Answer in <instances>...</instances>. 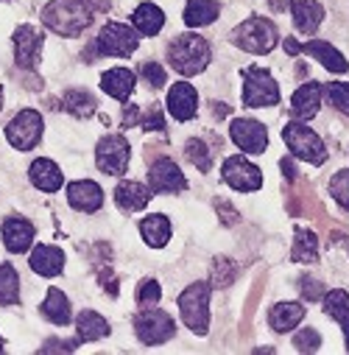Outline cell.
<instances>
[{"label":"cell","instance_id":"obj_1","mask_svg":"<svg viewBox=\"0 0 349 355\" xmlns=\"http://www.w3.org/2000/svg\"><path fill=\"white\" fill-rule=\"evenodd\" d=\"M93 23L90 0H51L42 9V26L59 37H78Z\"/></svg>","mask_w":349,"mask_h":355},{"label":"cell","instance_id":"obj_2","mask_svg":"<svg viewBox=\"0 0 349 355\" xmlns=\"http://www.w3.org/2000/svg\"><path fill=\"white\" fill-rule=\"evenodd\" d=\"M210 45L199 34H179L168 45V62L182 76H199L210 64Z\"/></svg>","mask_w":349,"mask_h":355},{"label":"cell","instance_id":"obj_3","mask_svg":"<svg viewBox=\"0 0 349 355\" xmlns=\"http://www.w3.org/2000/svg\"><path fill=\"white\" fill-rule=\"evenodd\" d=\"M283 140H285V146L291 148L294 157H299V159H305V162H310V165H324V159H327V146H324V140H321L310 126H305L302 121H291V123L283 129Z\"/></svg>","mask_w":349,"mask_h":355},{"label":"cell","instance_id":"obj_4","mask_svg":"<svg viewBox=\"0 0 349 355\" xmlns=\"http://www.w3.org/2000/svg\"><path fill=\"white\" fill-rule=\"evenodd\" d=\"M177 302H179L182 322H185L193 333L204 336L207 327H210V286H207V283H193V286H188V288L179 294Z\"/></svg>","mask_w":349,"mask_h":355},{"label":"cell","instance_id":"obj_5","mask_svg":"<svg viewBox=\"0 0 349 355\" xmlns=\"http://www.w3.org/2000/svg\"><path fill=\"white\" fill-rule=\"evenodd\" d=\"M280 104V87L274 76L263 67H246L243 70V107H274Z\"/></svg>","mask_w":349,"mask_h":355},{"label":"cell","instance_id":"obj_6","mask_svg":"<svg viewBox=\"0 0 349 355\" xmlns=\"http://www.w3.org/2000/svg\"><path fill=\"white\" fill-rule=\"evenodd\" d=\"M232 42L249 53H269L277 45V26L266 17H249L232 31Z\"/></svg>","mask_w":349,"mask_h":355},{"label":"cell","instance_id":"obj_7","mask_svg":"<svg viewBox=\"0 0 349 355\" xmlns=\"http://www.w3.org/2000/svg\"><path fill=\"white\" fill-rule=\"evenodd\" d=\"M132 159V146L123 135H107L98 140L96 148V165L98 171L109 173V176H123Z\"/></svg>","mask_w":349,"mask_h":355},{"label":"cell","instance_id":"obj_8","mask_svg":"<svg viewBox=\"0 0 349 355\" xmlns=\"http://www.w3.org/2000/svg\"><path fill=\"white\" fill-rule=\"evenodd\" d=\"M134 333L143 344H162V341L173 338V333H177V322H173L165 311L143 308L134 316Z\"/></svg>","mask_w":349,"mask_h":355},{"label":"cell","instance_id":"obj_9","mask_svg":"<svg viewBox=\"0 0 349 355\" xmlns=\"http://www.w3.org/2000/svg\"><path fill=\"white\" fill-rule=\"evenodd\" d=\"M42 115L37 110H23L12 118V123L6 126V137L17 151H31L39 140H42Z\"/></svg>","mask_w":349,"mask_h":355},{"label":"cell","instance_id":"obj_10","mask_svg":"<svg viewBox=\"0 0 349 355\" xmlns=\"http://www.w3.org/2000/svg\"><path fill=\"white\" fill-rule=\"evenodd\" d=\"M137 31L123 23H107L96 40L101 56H132L137 51Z\"/></svg>","mask_w":349,"mask_h":355},{"label":"cell","instance_id":"obj_11","mask_svg":"<svg viewBox=\"0 0 349 355\" xmlns=\"http://www.w3.org/2000/svg\"><path fill=\"white\" fill-rule=\"evenodd\" d=\"M221 176L224 182L240 193H251V191H260L263 188V171L257 165H251L249 159L243 157H226L224 168H221Z\"/></svg>","mask_w":349,"mask_h":355},{"label":"cell","instance_id":"obj_12","mask_svg":"<svg viewBox=\"0 0 349 355\" xmlns=\"http://www.w3.org/2000/svg\"><path fill=\"white\" fill-rule=\"evenodd\" d=\"M148 188L151 193H179L188 188V180L177 162L168 157H159L148 168Z\"/></svg>","mask_w":349,"mask_h":355},{"label":"cell","instance_id":"obj_13","mask_svg":"<svg viewBox=\"0 0 349 355\" xmlns=\"http://www.w3.org/2000/svg\"><path fill=\"white\" fill-rule=\"evenodd\" d=\"M229 137H232V143H235L240 151H246V154H263V151L269 148V132H266V126L257 123V121H251V118H238V121H232Z\"/></svg>","mask_w":349,"mask_h":355},{"label":"cell","instance_id":"obj_14","mask_svg":"<svg viewBox=\"0 0 349 355\" xmlns=\"http://www.w3.org/2000/svg\"><path fill=\"white\" fill-rule=\"evenodd\" d=\"M42 51V34L34 26H20L15 31V59L23 70H34Z\"/></svg>","mask_w":349,"mask_h":355},{"label":"cell","instance_id":"obj_15","mask_svg":"<svg viewBox=\"0 0 349 355\" xmlns=\"http://www.w3.org/2000/svg\"><path fill=\"white\" fill-rule=\"evenodd\" d=\"M168 110L170 115L177 118V121H190L199 110V93H196V87L188 84V81H177L170 87V93H168Z\"/></svg>","mask_w":349,"mask_h":355},{"label":"cell","instance_id":"obj_16","mask_svg":"<svg viewBox=\"0 0 349 355\" xmlns=\"http://www.w3.org/2000/svg\"><path fill=\"white\" fill-rule=\"evenodd\" d=\"M67 202L78 213H96L104 205V191L93 180H78L67 185Z\"/></svg>","mask_w":349,"mask_h":355},{"label":"cell","instance_id":"obj_17","mask_svg":"<svg viewBox=\"0 0 349 355\" xmlns=\"http://www.w3.org/2000/svg\"><path fill=\"white\" fill-rule=\"evenodd\" d=\"M3 243L9 252L20 254V252H28V246L34 243V224L28 218H20V216H9L3 221Z\"/></svg>","mask_w":349,"mask_h":355},{"label":"cell","instance_id":"obj_18","mask_svg":"<svg viewBox=\"0 0 349 355\" xmlns=\"http://www.w3.org/2000/svg\"><path fill=\"white\" fill-rule=\"evenodd\" d=\"M321 107V84L319 81H305L299 90L294 93L291 98V112L296 121H307V118H316Z\"/></svg>","mask_w":349,"mask_h":355},{"label":"cell","instance_id":"obj_19","mask_svg":"<svg viewBox=\"0 0 349 355\" xmlns=\"http://www.w3.org/2000/svg\"><path fill=\"white\" fill-rule=\"evenodd\" d=\"M134 84H137V76L129 67H112L101 76V90L115 101H129V96L134 93Z\"/></svg>","mask_w":349,"mask_h":355},{"label":"cell","instance_id":"obj_20","mask_svg":"<svg viewBox=\"0 0 349 355\" xmlns=\"http://www.w3.org/2000/svg\"><path fill=\"white\" fill-rule=\"evenodd\" d=\"M28 263H31V269H34L37 275H42V277H56V275H62V269H64V252H62L59 246L39 243V246L31 252Z\"/></svg>","mask_w":349,"mask_h":355},{"label":"cell","instance_id":"obj_21","mask_svg":"<svg viewBox=\"0 0 349 355\" xmlns=\"http://www.w3.org/2000/svg\"><path fill=\"white\" fill-rule=\"evenodd\" d=\"M28 176H31L34 188H39V191H45V193H56V191L62 188V182H64L59 165H56L53 159H45V157H39V159L31 162Z\"/></svg>","mask_w":349,"mask_h":355},{"label":"cell","instance_id":"obj_22","mask_svg":"<svg viewBox=\"0 0 349 355\" xmlns=\"http://www.w3.org/2000/svg\"><path fill=\"white\" fill-rule=\"evenodd\" d=\"M291 15H294V23L302 34H316L321 20H324V9L321 3H316V0H294L291 3Z\"/></svg>","mask_w":349,"mask_h":355},{"label":"cell","instance_id":"obj_23","mask_svg":"<svg viewBox=\"0 0 349 355\" xmlns=\"http://www.w3.org/2000/svg\"><path fill=\"white\" fill-rule=\"evenodd\" d=\"M148 199H151V188H145L143 182H134V180L120 182L118 191H115V202H118V207H120L123 213H137V210H143V207L148 205Z\"/></svg>","mask_w":349,"mask_h":355},{"label":"cell","instance_id":"obj_24","mask_svg":"<svg viewBox=\"0 0 349 355\" xmlns=\"http://www.w3.org/2000/svg\"><path fill=\"white\" fill-rule=\"evenodd\" d=\"M302 51L307 53V56H313V59H319L330 73H346L349 70V64H346V59L341 56V51L338 48H332L330 42H321V40H310V42H305L302 45Z\"/></svg>","mask_w":349,"mask_h":355},{"label":"cell","instance_id":"obj_25","mask_svg":"<svg viewBox=\"0 0 349 355\" xmlns=\"http://www.w3.org/2000/svg\"><path fill=\"white\" fill-rule=\"evenodd\" d=\"M132 23H134V31L143 34V37H154L162 31L165 26V12L154 3H140L132 15Z\"/></svg>","mask_w":349,"mask_h":355},{"label":"cell","instance_id":"obj_26","mask_svg":"<svg viewBox=\"0 0 349 355\" xmlns=\"http://www.w3.org/2000/svg\"><path fill=\"white\" fill-rule=\"evenodd\" d=\"M305 319V308L299 302H280L269 313V324L274 333H291Z\"/></svg>","mask_w":349,"mask_h":355},{"label":"cell","instance_id":"obj_27","mask_svg":"<svg viewBox=\"0 0 349 355\" xmlns=\"http://www.w3.org/2000/svg\"><path fill=\"white\" fill-rule=\"evenodd\" d=\"M39 311H42V316L48 319V322H53V324H59V327H67L70 324V300L64 297V291L62 288H51L48 291V297H45V302L39 305Z\"/></svg>","mask_w":349,"mask_h":355},{"label":"cell","instance_id":"obj_28","mask_svg":"<svg viewBox=\"0 0 349 355\" xmlns=\"http://www.w3.org/2000/svg\"><path fill=\"white\" fill-rule=\"evenodd\" d=\"M140 232H143V241H145L148 246H154V249H162V246L170 241V221H168V216H162V213H154V216L143 218V224H140Z\"/></svg>","mask_w":349,"mask_h":355},{"label":"cell","instance_id":"obj_29","mask_svg":"<svg viewBox=\"0 0 349 355\" xmlns=\"http://www.w3.org/2000/svg\"><path fill=\"white\" fill-rule=\"evenodd\" d=\"M75 330H78V341H96L109 336V322L96 311H81L75 319Z\"/></svg>","mask_w":349,"mask_h":355},{"label":"cell","instance_id":"obj_30","mask_svg":"<svg viewBox=\"0 0 349 355\" xmlns=\"http://www.w3.org/2000/svg\"><path fill=\"white\" fill-rule=\"evenodd\" d=\"M291 260L294 263H316L319 260V238H316V232H310L305 227H296Z\"/></svg>","mask_w":349,"mask_h":355},{"label":"cell","instance_id":"obj_31","mask_svg":"<svg viewBox=\"0 0 349 355\" xmlns=\"http://www.w3.org/2000/svg\"><path fill=\"white\" fill-rule=\"evenodd\" d=\"M221 15V6L215 0H190L185 6V23L190 28H202V26H210L215 23V17Z\"/></svg>","mask_w":349,"mask_h":355},{"label":"cell","instance_id":"obj_32","mask_svg":"<svg viewBox=\"0 0 349 355\" xmlns=\"http://www.w3.org/2000/svg\"><path fill=\"white\" fill-rule=\"evenodd\" d=\"M62 107H64L70 115H75V118H90V115L98 110L96 98L87 93V90H67V93L62 96Z\"/></svg>","mask_w":349,"mask_h":355},{"label":"cell","instance_id":"obj_33","mask_svg":"<svg viewBox=\"0 0 349 355\" xmlns=\"http://www.w3.org/2000/svg\"><path fill=\"white\" fill-rule=\"evenodd\" d=\"M20 302V277L12 263H0V305Z\"/></svg>","mask_w":349,"mask_h":355},{"label":"cell","instance_id":"obj_34","mask_svg":"<svg viewBox=\"0 0 349 355\" xmlns=\"http://www.w3.org/2000/svg\"><path fill=\"white\" fill-rule=\"evenodd\" d=\"M324 311L330 319H335L338 324L349 322V294L343 288H332L324 294Z\"/></svg>","mask_w":349,"mask_h":355},{"label":"cell","instance_id":"obj_35","mask_svg":"<svg viewBox=\"0 0 349 355\" xmlns=\"http://www.w3.org/2000/svg\"><path fill=\"white\" fill-rule=\"evenodd\" d=\"M240 275V266L229 257H215L213 260V286L215 288H229Z\"/></svg>","mask_w":349,"mask_h":355},{"label":"cell","instance_id":"obj_36","mask_svg":"<svg viewBox=\"0 0 349 355\" xmlns=\"http://www.w3.org/2000/svg\"><path fill=\"white\" fill-rule=\"evenodd\" d=\"M321 93L332 110H338L341 115H349V84L346 81H330L321 87Z\"/></svg>","mask_w":349,"mask_h":355},{"label":"cell","instance_id":"obj_37","mask_svg":"<svg viewBox=\"0 0 349 355\" xmlns=\"http://www.w3.org/2000/svg\"><path fill=\"white\" fill-rule=\"evenodd\" d=\"M185 154H188V159H190L202 173H207V171L213 168V154H210V148H207V143H204L202 137H190L188 146H185Z\"/></svg>","mask_w":349,"mask_h":355},{"label":"cell","instance_id":"obj_38","mask_svg":"<svg viewBox=\"0 0 349 355\" xmlns=\"http://www.w3.org/2000/svg\"><path fill=\"white\" fill-rule=\"evenodd\" d=\"M330 193H332V199H335L343 210H349V168L338 171L332 180H330Z\"/></svg>","mask_w":349,"mask_h":355},{"label":"cell","instance_id":"obj_39","mask_svg":"<svg viewBox=\"0 0 349 355\" xmlns=\"http://www.w3.org/2000/svg\"><path fill=\"white\" fill-rule=\"evenodd\" d=\"M159 297H162V288H159L156 280H143L140 283V288H137V305L140 308H154L159 302Z\"/></svg>","mask_w":349,"mask_h":355},{"label":"cell","instance_id":"obj_40","mask_svg":"<svg viewBox=\"0 0 349 355\" xmlns=\"http://www.w3.org/2000/svg\"><path fill=\"white\" fill-rule=\"evenodd\" d=\"M140 126L145 132H165V121H162V110L156 104L140 110Z\"/></svg>","mask_w":349,"mask_h":355},{"label":"cell","instance_id":"obj_41","mask_svg":"<svg viewBox=\"0 0 349 355\" xmlns=\"http://www.w3.org/2000/svg\"><path fill=\"white\" fill-rule=\"evenodd\" d=\"M294 347L302 349V352H313V349H319V347H321V336H319V330H313V327L299 330V333L294 336Z\"/></svg>","mask_w":349,"mask_h":355},{"label":"cell","instance_id":"obj_42","mask_svg":"<svg viewBox=\"0 0 349 355\" xmlns=\"http://www.w3.org/2000/svg\"><path fill=\"white\" fill-rule=\"evenodd\" d=\"M140 73H143V78L148 81V87H154V90H159V87H165V70H162L156 62H143Z\"/></svg>","mask_w":349,"mask_h":355},{"label":"cell","instance_id":"obj_43","mask_svg":"<svg viewBox=\"0 0 349 355\" xmlns=\"http://www.w3.org/2000/svg\"><path fill=\"white\" fill-rule=\"evenodd\" d=\"M302 297L305 300H310V302H316V300H321L327 291H324V286L319 283V280H313V277H302Z\"/></svg>","mask_w":349,"mask_h":355},{"label":"cell","instance_id":"obj_44","mask_svg":"<svg viewBox=\"0 0 349 355\" xmlns=\"http://www.w3.org/2000/svg\"><path fill=\"white\" fill-rule=\"evenodd\" d=\"M215 210H218V216H224V224H229V227L238 224V218H240V216L232 210V205H229L226 199H215Z\"/></svg>","mask_w":349,"mask_h":355},{"label":"cell","instance_id":"obj_45","mask_svg":"<svg viewBox=\"0 0 349 355\" xmlns=\"http://www.w3.org/2000/svg\"><path fill=\"white\" fill-rule=\"evenodd\" d=\"M129 126H140V107L123 110V129H129Z\"/></svg>","mask_w":349,"mask_h":355},{"label":"cell","instance_id":"obj_46","mask_svg":"<svg viewBox=\"0 0 349 355\" xmlns=\"http://www.w3.org/2000/svg\"><path fill=\"white\" fill-rule=\"evenodd\" d=\"M283 45H285V53H291V56H296V53H302V45H299V42H296L294 37H288V40H285Z\"/></svg>","mask_w":349,"mask_h":355},{"label":"cell","instance_id":"obj_47","mask_svg":"<svg viewBox=\"0 0 349 355\" xmlns=\"http://www.w3.org/2000/svg\"><path fill=\"white\" fill-rule=\"evenodd\" d=\"M283 173L288 176V180H296V168H294V162H291L288 157L283 159Z\"/></svg>","mask_w":349,"mask_h":355},{"label":"cell","instance_id":"obj_48","mask_svg":"<svg viewBox=\"0 0 349 355\" xmlns=\"http://www.w3.org/2000/svg\"><path fill=\"white\" fill-rule=\"evenodd\" d=\"M343 327V336H346V349H349V322L346 324H341Z\"/></svg>","mask_w":349,"mask_h":355},{"label":"cell","instance_id":"obj_49","mask_svg":"<svg viewBox=\"0 0 349 355\" xmlns=\"http://www.w3.org/2000/svg\"><path fill=\"white\" fill-rule=\"evenodd\" d=\"M0 349H3V338H0Z\"/></svg>","mask_w":349,"mask_h":355},{"label":"cell","instance_id":"obj_50","mask_svg":"<svg viewBox=\"0 0 349 355\" xmlns=\"http://www.w3.org/2000/svg\"><path fill=\"white\" fill-rule=\"evenodd\" d=\"M0 107H3V98H0Z\"/></svg>","mask_w":349,"mask_h":355}]
</instances>
